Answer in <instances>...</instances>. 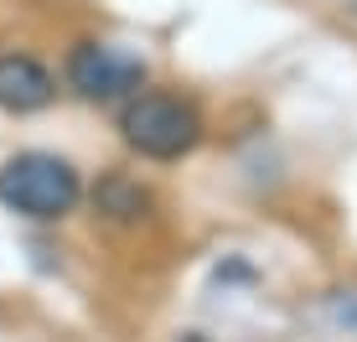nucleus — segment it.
I'll return each mask as SVG.
<instances>
[{"instance_id": "1", "label": "nucleus", "mask_w": 357, "mask_h": 342, "mask_svg": "<svg viewBox=\"0 0 357 342\" xmlns=\"http://www.w3.org/2000/svg\"><path fill=\"white\" fill-rule=\"evenodd\" d=\"M119 135L145 161H181L202 140V114L181 94H135L119 109Z\"/></svg>"}, {"instance_id": "2", "label": "nucleus", "mask_w": 357, "mask_h": 342, "mask_svg": "<svg viewBox=\"0 0 357 342\" xmlns=\"http://www.w3.org/2000/svg\"><path fill=\"white\" fill-rule=\"evenodd\" d=\"M83 198V181L63 156L52 151H21L0 166V202L21 218H36V223H57L68 218Z\"/></svg>"}, {"instance_id": "3", "label": "nucleus", "mask_w": 357, "mask_h": 342, "mask_svg": "<svg viewBox=\"0 0 357 342\" xmlns=\"http://www.w3.org/2000/svg\"><path fill=\"white\" fill-rule=\"evenodd\" d=\"M68 83L78 99L89 104H114V99H135L145 83V63L125 47L109 42H78L68 52Z\"/></svg>"}, {"instance_id": "4", "label": "nucleus", "mask_w": 357, "mask_h": 342, "mask_svg": "<svg viewBox=\"0 0 357 342\" xmlns=\"http://www.w3.org/2000/svg\"><path fill=\"white\" fill-rule=\"evenodd\" d=\"M57 99V78L31 52H0V109L6 114H36Z\"/></svg>"}, {"instance_id": "5", "label": "nucleus", "mask_w": 357, "mask_h": 342, "mask_svg": "<svg viewBox=\"0 0 357 342\" xmlns=\"http://www.w3.org/2000/svg\"><path fill=\"white\" fill-rule=\"evenodd\" d=\"M93 207L109 223H140V218L151 213V192L135 177H125V171H104L98 187H93Z\"/></svg>"}, {"instance_id": "6", "label": "nucleus", "mask_w": 357, "mask_h": 342, "mask_svg": "<svg viewBox=\"0 0 357 342\" xmlns=\"http://www.w3.org/2000/svg\"><path fill=\"white\" fill-rule=\"evenodd\" d=\"M192 342H202V337H192Z\"/></svg>"}, {"instance_id": "7", "label": "nucleus", "mask_w": 357, "mask_h": 342, "mask_svg": "<svg viewBox=\"0 0 357 342\" xmlns=\"http://www.w3.org/2000/svg\"><path fill=\"white\" fill-rule=\"evenodd\" d=\"M352 10H357V6H352Z\"/></svg>"}]
</instances>
